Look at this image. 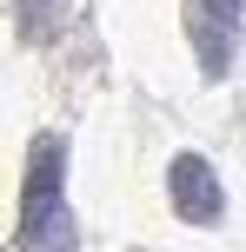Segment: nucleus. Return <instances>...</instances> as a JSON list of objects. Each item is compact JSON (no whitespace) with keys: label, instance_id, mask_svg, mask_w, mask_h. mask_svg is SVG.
<instances>
[{"label":"nucleus","instance_id":"f03ea898","mask_svg":"<svg viewBox=\"0 0 246 252\" xmlns=\"http://www.w3.org/2000/svg\"><path fill=\"white\" fill-rule=\"evenodd\" d=\"M240 33H246V0H186V40L207 80H226L240 60Z\"/></svg>","mask_w":246,"mask_h":252},{"label":"nucleus","instance_id":"20e7f679","mask_svg":"<svg viewBox=\"0 0 246 252\" xmlns=\"http://www.w3.org/2000/svg\"><path fill=\"white\" fill-rule=\"evenodd\" d=\"M20 7V27H27V40H47L53 27H60V7L67 0H13Z\"/></svg>","mask_w":246,"mask_h":252},{"label":"nucleus","instance_id":"f257e3e1","mask_svg":"<svg viewBox=\"0 0 246 252\" xmlns=\"http://www.w3.org/2000/svg\"><path fill=\"white\" fill-rule=\"evenodd\" d=\"M20 252H73V213H67V139H60V133H40L34 153H27Z\"/></svg>","mask_w":246,"mask_h":252},{"label":"nucleus","instance_id":"7ed1b4c3","mask_svg":"<svg viewBox=\"0 0 246 252\" xmlns=\"http://www.w3.org/2000/svg\"><path fill=\"white\" fill-rule=\"evenodd\" d=\"M167 199L173 213L186 219V226H213V219L226 213V192H220V173H213L200 153H180V159L167 166Z\"/></svg>","mask_w":246,"mask_h":252}]
</instances>
